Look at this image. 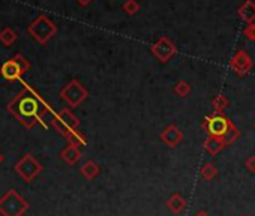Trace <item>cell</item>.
Instances as JSON below:
<instances>
[{"instance_id": "cell-21", "label": "cell", "mask_w": 255, "mask_h": 216, "mask_svg": "<svg viewBox=\"0 0 255 216\" xmlns=\"http://www.w3.org/2000/svg\"><path fill=\"white\" fill-rule=\"evenodd\" d=\"M191 90H192V87H191V84L188 83V81H179V83H176V86H174V89H173V92L177 95V96H180V98H186L189 93H191Z\"/></svg>"}, {"instance_id": "cell-12", "label": "cell", "mask_w": 255, "mask_h": 216, "mask_svg": "<svg viewBox=\"0 0 255 216\" xmlns=\"http://www.w3.org/2000/svg\"><path fill=\"white\" fill-rule=\"evenodd\" d=\"M165 204H167V209H168L170 212H173L174 215L182 213V212L186 209V206H188L185 197H182V195H180L179 192H174L173 195H170V198L167 200Z\"/></svg>"}, {"instance_id": "cell-25", "label": "cell", "mask_w": 255, "mask_h": 216, "mask_svg": "<svg viewBox=\"0 0 255 216\" xmlns=\"http://www.w3.org/2000/svg\"><path fill=\"white\" fill-rule=\"evenodd\" d=\"M245 168H246L249 173L255 174V155L249 156V158L245 161Z\"/></svg>"}, {"instance_id": "cell-9", "label": "cell", "mask_w": 255, "mask_h": 216, "mask_svg": "<svg viewBox=\"0 0 255 216\" xmlns=\"http://www.w3.org/2000/svg\"><path fill=\"white\" fill-rule=\"evenodd\" d=\"M230 68L231 71L239 75V77H246L252 68H254V62H252V59L251 56L245 51V50H239L234 53V56L231 57V60H230Z\"/></svg>"}, {"instance_id": "cell-6", "label": "cell", "mask_w": 255, "mask_h": 216, "mask_svg": "<svg viewBox=\"0 0 255 216\" xmlns=\"http://www.w3.org/2000/svg\"><path fill=\"white\" fill-rule=\"evenodd\" d=\"M89 92L87 89L78 81V80H72L69 81L62 90H60V98L71 107V108H77L83 101L87 99Z\"/></svg>"}, {"instance_id": "cell-4", "label": "cell", "mask_w": 255, "mask_h": 216, "mask_svg": "<svg viewBox=\"0 0 255 216\" xmlns=\"http://www.w3.org/2000/svg\"><path fill=\"white\" fill-rule=\"evenodd\" d=\"M50 125L53 126V129H56V132H59L66 138L71 131L78 129L80 120H78V117L69 108H63L60 111L54 113V116L50 120Z\"/></svg>"}, {"instance_id": "cell-17", "label": "cell", "mask_w": 255, "mask_h": 216, "mask_svg": "<svg viewBox=\"0 0 255 216\" xmlns=\"http://www.w3.org/2000/svg\"><path fill=\"white\" fill-rule=\"evenodd\" d=\"M200 176L201 179L206 182H212L215 177L218 176V168L213 162H206L201 168H200Z\"/></svg>"}, {"instance_id": "cell-27", "label": "cell", "mask_w": 255, "mask_h": 216, "mask_svg": "<svg viewBox=\"0 0 255 216\" xmlns=\"http://www.w3.org/2000/svg\"><path fill=\"white\" fill-rule=\"evenodd\" d=\"M194 216H209V213H206L204 210H200V212H197Z\"/></svg>"}, {"instance_id": "cell-8", "label": "cell", "mask_w": 255, "mask_h": 216, "mask_svg": "<svg viewBox=\"0 0 255 216\" xmlns=\"http://www.w3.org/2000/svg\"><path fill=\"white\" fill-rule=\"evenodd\" d=\"M177 51H179L177 45L167 36L159 38L158 41L152 44V47H150V53L158 59L159 63H167L168 60H171V59L177 54Z\"/></svg>"}, {"instance_id": "cell-24", "label": "cell", "mask_w": 255, "mask_h": 216, "mask_svg": "<svg viewBox=\"0 0 255 216\" xmlns=\"http://www.w3.org/2000/svg\"><path fill=\"white\" fill-rule=\"evenodd\" d=\"M243 35L249 39V41L255 42V23L252 24H248L245 29H243Z\"/></svg>"}, {"instance_id": "cell-26", "label": "cell", "mask_w": 255, "mask_h": 216, "mask_svg": "<svg viewBox=\"0 0 255 216\" xmlns=\"http://www.w3.org/2000/svg\"><path fill=\"white\" fill-rule=\"evenodd\" d=\"M77 2L80 3L81 6H87V5H90L93 2V0H77Z\"/></svg>"}, {"instance_id": "cell-1", "label": "cell", "mask_w": 255, "mask_h": 216, "mask_svg": "<svg viewBox=\"0 0 255 216\" xmlns=\"http://www.w3.org/2000/svg\"><path fill=\"white\" fill-rule=\"evenodd\" d=\"M6 108L15 119L27 129L33 128L36 123H41L44 128H48L45 120L48 119V116L50 117L54 116L51 105L47 104L41 98V95L27 84L8 104Z\"/></svg>"}, {"instance_id": "cell-2", "label": "cell", "mask_w": 255, "mask_h": 216, "mask_svg": "<svg viewBox=\"0 0 255 216\" xmlns=\"http://www.w3.org/2000/svg\"><path fill=\"white\" fill-rule=\"evenodd\" d=\"M30 209V204L15 189H8L0 197V215L2 216H23Z\"/></svg>"}, {"instance_id": "cell-28", "label": "cell", "mask_w": 255, "mask_h": 216, "mask_svg": "<svg viewBox=\"0 0 255 216\" xmlns=\"http://www.w3.org/2000/svg\"><path fill=\"white\" fill-rule=\"evenodd\" d=\"M2 162H3V155L0 153V164H2Z\"/></svg>"}, {"instance_id": "cell-29", "label": "cell", "mask_w": 255, "mask_h": 216, "mask_svg": "<svg viewBox=\"0 0 255 216\" xmlns=\"http://www.w3.org/2000/svg\"><path fill=\"white\" fill-rule=\"evenodd\" d=\"M254 128H255V123H254Z\"/></svg>"}, {"instance_id": "cell-22", "label": "cell", "mask_w": 255, "mask_h": 216, "mask_svg": "<svg viewBox=\"0 0 255 216\" xmlns=\"http://www.w3.org/2000/svg\"><path fill=\"white\" fill-rule=\"evenodd\" d=\"M15 39H17V36H15V33L11 29H5L2 33H0V41H2L5 45H11Z\"/></svg>"}, {"instance_id": "cell-23", "label": "cell", "mask_w": 255, "mask_h": 216, "mask_svg": "<svg viewBox=\"0 0 255 216\" xmlns=\"http://www.w3.org/2000/svg\"><path fill=\"white\" fill-rule=\"evenodd\" d=\"M14 62L20 66V69H21L23 74H26V72L29 71V68H30L29 60H26V59H24L23 56H20V54H17V56L14 57Z\"/></svg>"}, {"instance_id": "cell-5", "label": "cell", "mask_w": 255, "mask_h": 216, "mask_svg": "<svg viewBox=\"0 0 255 216\" xmlns=\"http://www.w3.org/2000/svg\"><path fill=\"white\" fill-rule=\"evenodd\" d=\"M14 170L26 183H29L42 173V165L35 156H32L30 153H26L23 158L15 164Z\"/></svg>"}, {"instance_id": "cell-10", "label": "cell", "mask_w": 255, "mask_h": 216, "mask_svg": "<svg viewBox=\"0 0 255 216\" xmlns=\"http://www.w3.org/2000/svg\"><path fill=\"white\" fill-rule=\"evenodd\" d=\"M159 138L170 149H176L183 141V132H182V129L177 125L171 123L159 134Z\"/></svg>"}, {"instance_id": "cell-14", "label": "cell", "mask_w": 255, "mask_h": 216, "mask_svg": "<svg viewBox=\"0 0 255 216\" xmlns=\"http://www.w3.org/2000/svg\"><path fill=\"white\" fill-rule=\"evenodd\" d=\"M60 158L68 164V165H75L81 158V150L80 147L75 146H66L62 152H60Z\"/></svg>"}, {"instance_id": "cell-20", "label": "cell", "mask_w": 255, "mask_h": 216, "mask_svg": "<svg viewBox=\"0 0 255 216\" xmlns=\"http://www.w3.org/2000/svg\"><path fill=\"white\" fill-rule=\"evenodd\" d=\"M123 12H126L128 15H135L138 14L141 9V5L137 2V0H125V3L122 5Z\"/></svg>"}, {"instance_id": "cell-19", "label": "cell", "mask_w": 255, "mask_h": 216, "mask_svg": "<svg viewBox=\"0 0 255 216\" xmlns=\"http://www.w3.org/2000/svg\"><path fill=\"white\" fill-rule=\"evenodd\" d=\"M230 105V101L225 95H216L212 99V108H213V113H224Z\"/></svg>"}, {"instance_id": "cell-11", "label": "cell", "mask_w": 255, "mask_h": 216, "mask_svg": "<svg viewBox=\"0 0 255 216\" xmlns=\"http://www.w3.org/2000/svg\"><path fill=\"white\" fill-rule=\"evenodd\" d=\"M237 15L242 21L252 24L255 23V2L254 0H245V2L237 8Z\"/></svg>"}, {"instance_id": "cell-15", "label": "cell", "mask_w": 255, "mask_h": 216, "mask_svg": "<svg viewBox=\"0 0 255 216\" xmlns=\"http://www.w3.org/2000/svg\"><path fill=\"white\" fill-rule=\"evenodd\" d=\"M206 152H209L212 156H216L219 152H222L227 146L224 144V141L221 138H216V137H207L203 143Z\"/></svg>"}, {"instance_id": "cell-18", "label": "cell", "mask_w": 255, "mask_h": 216, "mask_svg": "<svg viewBox=\"0 0 255 216\" xmlns=\"http://www.w3.org/2000/svg\"><path fill=\"white\" fill-rule=\"evenodd\" d=\"M66 140L71 146H75V147H81V146H86L87 144V140H86V137L78 131V129H74L68 134L66 137Z\"/></svg>"}, {"instance_id": "cell-7", "label": "cell", "mask_w": 255, "mask_h": 216, "mask_svg": "<svg viewBox=\"0 0 255 216\" xmlns=\"http://www.w3.org/2000/svg\"><path fill=\"white\" fill-rule=\"evenodd\" d=\"M56 32H57L56 24L53 21H50L45 15L38 17L33 21V24H30V27H29V33H32V36L39 44H47L54 36Z\"/></svg>"}, {"instance_id": "cell-16", "label": "cell", "mask_w": 255, "mask_h": 216, "mask_svg": "<svg viewBox=\"0 0 255 216\" xmlns=\"http://www.w3.org/2000/svg\"><path fill=\"white\" fill-rule=\"evenodd\" d=\"M80 173H81V176H83L86 180H93L95 177H98V176H99L101 168H99V165H98L95 161H86L81 165Z\"/></svg>"}, {"instance_id": "cell-3", "label": "cell", "mask_w": 255, "mask_h": 216, "mask_svg": "<svg viewBox=\"0 0 255 216\" xmlns=\"http://www.w3.org/2000/svg\"><path fill=\"white\" fill-rule=\"evenodd\" d=\"M234 126V123L228 119L224 113H212L206 116L201 123V129L207 134V137H216L224 138L228 131Z\"/></svg>"}, {"instance_id": "cell-13", "label": "cell", "mask_w": 255, "mask_h": 216, "mask_svg": "<svg viewBox=\"0 0 255 216\" xmlns=\"http://www.w3.org/2000/svg\"><path fill=\"white\" fill-rule=\"evenodd\" d=\"M0 72H2V77L5 78V80H8V81H15V80H18V78L23 75V72H21V69H20V66L14 62V59L8 60L2 66Z\"/></svg>"}]
</instances>
